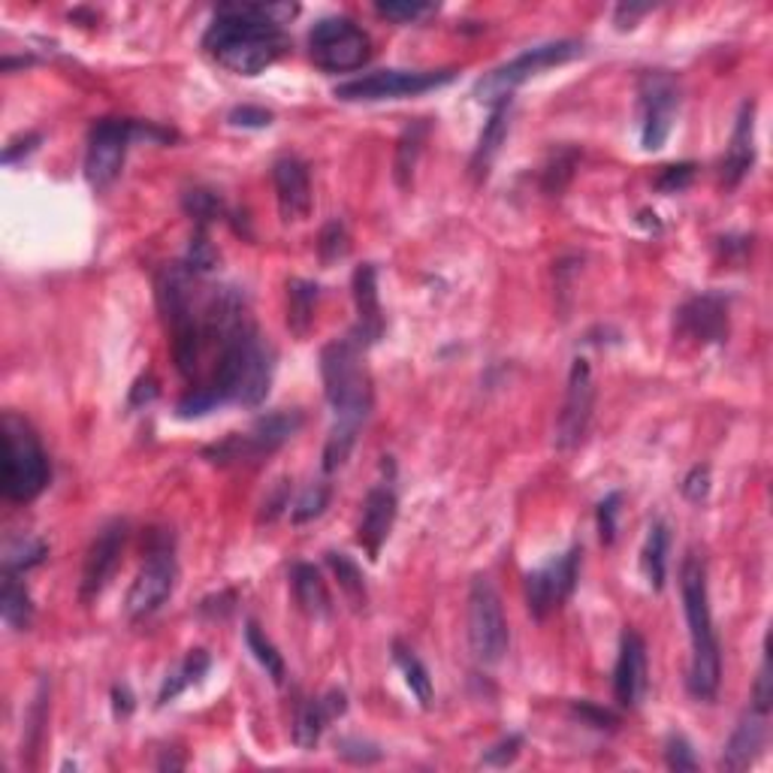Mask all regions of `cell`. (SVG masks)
I'll list each match as a JSON object with an SVG mask.
<instances>
[{
	"mask_svg": "<svg viewBox=\"0 0 773 773\" xmlns=\"http://www.w3.org/2000/svg\"><path fill=\"white\" fill-rule=\"evenodd\" d=\"M664 764L671 771L683 773V771H698V759H695V749L688 743L683 735H671L668 743H664Z\"/></svg>",
	"mask_w": 773,
	"mask_h": 773,
	"instance_id": "obj_44",
	"label": "cell"
},
{
	"mask_svg": "<svg viewBox=\"0 0 773 773\" xmlns=\"http://www.w3.org/2000/svg\"><path fill=\"white\" fill-rule=\"evenodd\" d=\"M354 302H357V326L350 338L369 348L384 336V312H381V296H378V269L372 264L357 266L354 272Z\"/></svg>",
	"mask_w": 773,
	"mask_h": 773,
	"instance_id": "obj_20",
	"label": "cell"
},
{
	"mask_svg": "<svg viewBox=\"0 0 773 773\" xmlns=\"http://www.w3.org/2000/svg\"><path fill=\"white\" fill-rule=\"evenodd\" d=\"M507 127H511V100L495 103L493 115H490V121L483 124L478 148H474V155H471V172H474L478 179L486 176V169L493 167L495 155L502 152V143H505Z\"/></svg>",
	"mask_w": 773,
	"mask_h": 773,
	"instance_id": "obj_25",
	"label": "cell"
},
{
	"mask_svg": "<svg viewBox=\"0 0 773 773\" xmlns=\"http://www.w3.org/2000/svg\"><path fill=\"white\" fill-rule=\"evenodd\" d=\"M133 139L167 143V139H172V133L160 131L155 124H143V121L131 119L94 121V127L88 131V148H85V179H88L91 188L103 191V188H109L112 181L119 179Z\"/></svg>",
	"mask_w": 773,
	"mask_h": 773,
	"instance_id": "obj_6",
	"label": "cell"
},
{
	"mask_svg": "<svg viewBox=\"0 0 773 773\" xmlns=\"http://www.w3.org/2000/svg\"><path fill=\"white\" fill-rule=\"evenodd\" d=\"M771 704H773V674H771V635H768V638H764V656H761L759 680H755V688H752V710L771 713Z\"/></svg>",
	"mask_w": 773,
	"mask_h": 773,
	"instance_id": "obj_43",
	"label": "cell"
},
{
	"mask_svg": "<svg viewBox=\"0 0 773 773\" xmlns=\"http://www.w3.org/2000/svg\"><path fill=\"white\" fill-rule=\"evenodd\" d=\"M647 688V643L638 631H623L619 638V656L614 668V695L623 710L638 707L640 695Z\"/></svg>",
	"mask_w": 773,
	"mask_h": 773,
	"instance_id": "obj_19",
	"label": "cell"
},
{
	"mask_svg": "<svg viewBox=\"0 0 773 773\" xmlns=\"http://www.w3.org/2000/svg\"><path fill=\"white\" fill-rule=\"evenodd\" d=\"M393 659H396L399 671L405 674V683L414 692V698L421 701V707H429L433 704V680H429V671L426 664L414 656V650H408L405 643H393Z\"/></svg>",
	"mask_w": 773,
	"mask_h": 773,
	"instance_id": "obj_32",
	"label": "cell"
},
{
	"mask_svg": "<svg viewBox=\"0 0 773 773\" xmlns=\"http://www.w3.org/2000/svg\"><path fill=\"white\" fill-rule=\"evenodd\" d=\"M453 76H457V70H378L360 76V79L341 82L336 88V97L338 100H350V103L417 97L453 82Z\"/></svg>",
	"mask_w": 773,
	"mask_h": 773,
	"instance_id": "obj_12",
	"label": "cell"
},
{
	"mask_svg": "<svg viewBox=\"0 0 773 773\" xmlns=\"http://www.w3.org/2000/svg\"><path fill=\"white\" fill-rule=\"evenodd\" d=\"M357 433H360V426H354V423H341V421L333 423V429H329V435H326V445H324L326 474H333V471L341 469V466L348 462L350 450H354V445H357Z\"/></svg>",
	"mask_w": 773,
	"mask_h": 773,
	"instance_id": "obj_36",
	"label": "cell"
},
{
	"mask_svg": "<svg viewBox=\"0 0 773 773\" xmlns=\"http://www.w3.org/2000/svg\"><path fill=\"white\" fill-rule=\"evenodd\" d=\"M692 179H695V164H674V167L662 169V176L656 179V188L662 193H680L686 191Z\"/></svg>",
	"mask_w": 773,
	"mask_h": 773,
	"instance_id": "obj_49",
	"label": "cell"
},
{
	"mask_svg": "<svg viewBox=\"0 0 773 773\" xmlns=\"http://www.w3.org/2000/svg\"><path fill=\"white\" fill-rule=\"evenodd\" d=\"M227 121L233 127H248V131H260V127H269L272 124V112L264 107H233L229 109Z\"/></svg>",
	"mask_w": 773,
	"mask_h": 773,
	"instance_id": "obj_51",
	"label": "cell"
},
{
	"mask_svg": "<svg viewBox=\"0 0 773 773\" xmlns=\"http://www.w3.org/2000/svg\"><path fill=\"white\" fill-rule=\"evenodd\" d=\"M592 408H595V381H592V366L586 357H578L571 362V372H568V390H565V405L556 423V447L568 453L586 438L590 429Z\"/></svg>",
	"mask_w": 773,
	"mask_h": 773,
	"instance_id": "obj_15",
	"label": "cell"
},
{
	"mask_svg": "<svg viewBox=\"0 0 773 773\" xmlns=\"http://www.w3.org/2000/svg\"><path fill=\"white\" fill-rule=\"evenodd\" d=\"M683 495H686L688 502H704L707 498V493H710V469L707 466H695V469L688 471L686 478H683Z\"/></svg>",
	"mask_w": 773,
	"mask_h": 773,
	"instance_id": "obj_52",
	"label": "cell"
},
{
	"mask_svg": "<svg viewBox=\"0 0 773 773\" xmlns=\"http://www.w3.org/2000/svg\"><path fill=\"white\" fill-rule=\"evenodd\" d=\"M619 505H623V495L619 493H607L598 502V535H602V544H610L616 541V514H619Z\"/></svg>",
	"mask_w": 773,
	"mask_h": 773,
	"instance_id": "obj_48",
	"label": "cell"
},
{
	"mask_svg": "<svg viewBox=\"0 0 773 773\" xmlns=\"http://www.w3.org/2000/svg\"><path fill=\"white\" fill-rule=\"evenodd\" d=\"M326 505H329V486L326 483H312L309 490H302L296 505L290 507V519L293 523H312V519L324 514Z\"/></svg>",
	"mask_w": 773,
	"mask_h": 773,
	"instance_id": "obj_40",
	"label": "cell"
},
{
	"mask_svg": "<svg viewBox=\"0 0 773 773\" xmlns=\"http://www.w3.org/2000/svg\"><path fill=\"white\" fill-rule=\"evenodd\" d=\"M674 326L698 345H722L728 338V302L719 293H698L676 309Z\"/></svg>",
	"mask_w": 773,
	"mask_h": 773,
	"instance_id": "obj_17",
	"label": "cell"
},
{
	"mask_svg": "<svg viewBox=\"0 0 773 773\" xmlns=\"http://www.w3.org/2000/svg\"><path fill=\"white\" fill-rule=\"evenodd\" d=\"M48 556L46 541L40 538H31V535H19V538H10L7 547H3V571L10 574H24L36 568L43 559Z\"/></svg>",
	"mask_w": 773,
	"mask_h": 773,
	"instance_id": "obj_33",
	"label": "cell"
},
{
	"mask_svg": "<svg viewBox=\"0 0 773 773\" xmlns=\"http://www.w3.org/2000/svg\"><path fill=\"white\" fill-rule=\"evenodd\" d=\"M309 52H312L314 67H321L324 72H350L360 70L369 60L372 40L360 24L345 15H326L309 34Z\"/></svg>",
	"mask_w": 773,
	"mask_h": 773,
	"instance_id": "obj_9",
	"label": "cell"
},
{
	"mask_svg": "<svg viewBox=\"0 0 773 773\" xmlns=\"http://www.w3.org/2000/svg\"><path fill=\"white\" fill-rule=\"evenodd\" d=\"M426 136H429V124L426 121H414L399 136L396 157H393V176H396L399 188H411V179H414V169H417V160H421Z\"/></svg>",
	"mask_w": 773,
	"mask_h": 773,
	"instance_id": "obj_29",
	"label": "cell"
},
{
	"mask_svg": "<svg viewBox=\"0 0 773 773\" xmlns=\"http://www.w3.org/2000/svg\"><path fill=\"white\" fill-rule=\"evenodd\" d=\"M176 556H172V544L167 535H152V547L145 553V562L139 568V574L133 580L131 592H127V616L131 619H148L164 607L172 590H176Z\"/></svg>",
	"mask_w": 773,
	"mask_h": 773,
	"instance_id": "obj_11",
	"label": "cell"
},
{
	"mask_svg": "<svg viewBox=\"0 0 773 773\" xmlns=\"http://www.w3.org/2000/svg\"><path fill=\"white\" fill-rule=\"evenodd\" d=\"M0 614L3 623L15 631H27L34 623V602H31V592L24 586L19 574L3 571V586H0Z\"/></svg>",
	"mask_w": 773,
	"mask_h": 773,
	"instance_id": "obj_28",
	"label": "cell"
},
{
	"mask_svg": "<svg viewBox=\"0 0 773 773\" xmlns=\"http://www.w3.org/2000/svg\"><path fill=\"white\" fill-rule=\"evenodd\" d=\"M393 519H396V493L393 486L378 483L369 490L366 502H362V517H360V531L357 538L366 547V553L378 559L381 547H384L386 535L393 529Z\"/></svg>",
	"mask_w": 773,
	"mask_h": 773,
	"instance_id": "obj_21",
	"label": "cell"
},
{
	"mask_svg": "<svg viewBox=\"0 0 773 773\" xmlns=\"http://www.w3.org/2000/svg\"><path fill=\"white\" fill-rule=\"evenodd\" d=\"M647 10H650V7H635V3H623V7L616 10V27H619V31H626V27H631V22H635L638 15H643Z\"/></svg>",
	"mask_w": 773,
	"mask_h": 773,
	"instance_id": "obj_57",
	"label": "cell"
},
{
	"mask_svg": "<svg viewBox=\"0 0 773 773\" xmlns=\"http://www.w3.org/2000/svg\"><path fill=\"white\" fill-rule=\"evenodd\" d=\"M302 414L300 411H276L266 414L254 423L248 433H233L217 445H209L203 450V457L215 466H248V462H260L269 453H276L278 447L288 445L293 435L300 433Z\"/></svg>",
	"mask_w": 773,
	"mask_h": 773,
	"instance_id": "obj_7",
	"label": "cell"
},
{
	"mask_svg": "<svg viewBox=\"0 0 773 773\" xmlns=\"http://www.w3.org/2000/svg\"><path fill=\"white\" fill-rule=\"evenodd\" d=\"M680 592H683V610H686L688 638H692V664H688L686 686L698 701H713L719 692V680H722V656H719V640L713 631L707 568H704L701 556H686V562L680 568Z\"/></svg>",
	"mask_w": 773,
	"mask_h": 773,
	"instance_id": "obj_3",
	"label": "cell"
},
{
	"mask_svg": "<svg viewBox=\"0 0 773 773\" xmlns=\"http://www.w3.org/2000/svg\"><path fill=\"white\" fill-rule=\"evenodd\" d=\"M326 562H329L333 574L338 578V590L345 592V598H348L357 610L366 607V580H362L360 565H357L350 556L336 553V550H333V553H326Z\"/></svg>",
	"mask_w": 773,
	"mask_h": 773,
	"instance_id": "obj_35",
	"label": "cell"
},
{
	"mask_svg": "<svg viewBox=\"0 0 773 773\" xmlns=\"http://www.w3.org/2000/svg\"><path fill=\"white\" fill-rule=\"evenodd\" d=\"M583 46L578 40H550V43H538L529 46L526 52H519L517 58H511L502 67H495L493 72H486L481 82L474 85V97L481 103H505L511 100V91L531 79L535 72L547 70V67H559L568 64L571 58H578Z\"/></svg>",
	"mask_w": 773,
	"mask_h": 773,
	"instance_id": "obj_8",
	"label": "cell"
},
{
	"mask_svg": "<svg viewBox=\"0 0 773 773\" xmlns=\"http://www.w3.org/2000/svg\"><path fill=\"white\" fill-rule=\"evenodd\" d=\"M124 544H127V523L124 519H112L97 531V538L88 547V556H85L82 583H79L82 602H94L97 595L107 590V583L112 580L121 562Z\"/></svg>",
	"mask_w": 773,
	"mask_h": 773,
	"instance_id": "obj_16",
	"label": "cell"
},
{
	"mask_svg": "<svg viewBox=\"0 0 773 773\" xmlns=\"http://www.w3.org/2000/svg\"><path fill=\"white\" fill-rule=\"evenodd\" d=\"M571 713L578 716L580 722L592 725V728H616V725H619L616 713H610L607 707H598V704H592V701H574V704H571Z\"/></svg>",
	"mask_w": 773,
	"mask_h": 773,
	"instance_id": "obj_50",
	"label": "cell"
},
{
	"mask_svg": "<svg viewBox=\"0 0 773 773\" xmlns=\"http://www.w3.org/2000/svg\"><path fill=\"white\" fill-rule=\"evenodd\" d=\"M321 288L305 278H290L288 281V326L296 338H305L312 333L314 309H317Z\"/></svg>",
	"mask_w": 773,
	"mask_h": 773,
	"instance_id": "obj_27",
	"label": "cell"
},
{
	"mask_svg": "<svg viewBox=\"0 0 773 773\" xmlns=\"http://www.w3.org/2000/svg\"><path fill=\"white\" fill-rule=\"evenodd\" d=\"M0 435H3V481H0L3 498L15 505L34 502L48 483V457L40 445V435L15 411L3 414Z\"/></svg>",
	"mask_w": 773,
	"mask_h": 773,
	"instance_id": "obj_5",
	"label": "cell"
},
{
	"mask_svg": "<svg viewBox=\"0 0 773 773\" xmlns=\"http://www.w3.org/2000/svg\"><path fill=\"white\" fill-rule=\"evenodd\" d=\"M203 48L224 70L257 76L288 52V36L276 24L248 15L245 3H224L205 31Z\"/></svg>",
	"mask_w": 773,
	"mask_h": 773,
	"instance_id": "obj_2",
	"label": "cell"
},
{
	"mask_svg": "<svg viewBox=\"0 0 773 773\" xmlns=\"http://www.w3.org/2000/svg\"><path fill=\"white\" fill-rule=\"evenodd\" d=\"M184 266L191 269L193 276L212 272V269L217 266V251H215V245L209 242V233H205V227L193 229L191 245H188V254H184Z\"/></svg>",
	"mask_w": 773,
	"mask_h": 773,
	"instance_id": "obj_39",
	"label": "cell"
},
{
	"mask_svg": "<svg viewBox=\"0 0 773 773\" xmlns=\"http://www.w3.org/2000/svg\"><path fill=\"white\" fill-rule=\"evenodd\" d=\"M209 664H212V659H209V652L205 650H191L188 656H184V662L179 664V668H172L167 676H164V686H160V692H157V704L164 707V704H169V701H176L184 692L188 686H193V683H200L205 676V671H209Z\"/></svg>",
	"mask_w": 773,
	"mask_h": 773,
	"instance_id": "obj_30",
	"label": "cell"
},
{
	"mask_svg": "<svg viewBox=\"0 0 773 773\" xmlns=\"http://www.w3.org/2000/svg\"><path fill=\"white\" fill-rule=\"evenodd\" d=\"M43 722H46V683L40 686L36 692L34 704L27 710V719H24V740H22V752H36V743H40V735H43Z\"/></svg>",
	"mask_w": 773,
	"mask_h": 773,
	"instance_id": "obj_45",
	"label": "cell"
},
{
	"mask_svg": "<svg viewBox=\"0 0 773 773\" xmlns=\"http://www.w3.org/2000/svg\"><path fill=\"white\" fill-rule=\"evenodd\" d=\"M317 251H321V260H324V264H336V260H341V257L350 251L348 229H345V224H341L338 217L336 221H329L324 227L321 242H317Z\"/></svg>",
	"mask_w": 773,
	"mask_h": 773,
	"instance_id": "obj_42",
	"label": "cell"
},
{
	"mask_svg": "<svg viewBox=\"0 0 773 773\" xmlns=\"http://www.w3.org/2000/svg\"><path fill=\"white\" fill-rule=\"evenodd\" d=\"M378 15H384L390 22L408 24V22H421L426 15H433L435 3H421V0H378L374 3Z\"/></svg>",
	"mask_w": 773,
	"mask_h": 773,
	"instance_id": "obj_41",
	"label": "cell"
},
{
	"mask_svg": "<svg viewBox=\"0 0 773 773\" xmlns=\"http://www.w3.org/2000/svg\"><path fill=\"white\" fill-rule=\"evenodd\" d=\"M345 710H348V698L338 688L326 692L324 698L302 701L296 707V719H293V743L300 749H314L321 743L326 725L338 719Z\"/></svg>",
	"mask_w": 773,
	"mask_h": 773,
	"instance_id": "obj_22",
	"label": "cell"
},
{
	"mask_svg": "<svg viewBox=\"0 0 773 773\" xmlns=\"http://www.w3.org/2000/svg\"><path fill=\"white\" fill-rule=\"evenodd\" d=\"M321 378L336 421L362 426L372 411V381L362 366V348L354 338H336L321 350Z\"/></svg>",
	"mask_w": 773,
	"mask_h": 773,
	"instance_id": "obj_4",
	"label": "cell"
},
{
	"mask_svg": "<svg viewBox=\"0 0 773 773\" xmlns=\"http://www.w3.org/2000/svg\"><path fill=\"white\" fill-rule=\"evenodd\" d=\"M580 556H583V550L571 547L568 553L556 556L547 565L535 568L529 578H526V604H529V614L535 619H547L574 592Z\"/></svg>",
	"mask_w": 773,
	"mask_h": 773,
	"instance_id": "obj_14",
	"label": "cell"
},
{
	"mask_svg": "<svg viewBox=\"0 0 773 773\" xmlns=\"http://www.w3.org/2000/svg\"><path fill=\"white\" fill-rule=\"evenodd\" d=\"M511 631L498 592L490 578H474L469 590V647L481 664H498L505 659Z\"/></svg>",
	"mask_w": 773,
	"mask_h": 773,
	"instance_id": "obj_10",
	"label": "cell"
},
{
	"mask_svg": "<svg viewBox=\"0 0 773 773\" xmlns=\"http://www.w3.org/2000/svg\"><path fill=\"white\" fill-rule=\"evenodd\" d=\"M768 743V713L747 710L722 749V771H747Z\"/></svg>",
	"mask_w": 773,
	"mask_h": 773,
	"instance_id": "obj_23",
	"label": "cell"
},
{
	"mask_svg": "<svg viewBox=\"0 0 773 773\" xmlns=\"http://www.w3.org/2000/svg\"><path fill=\"white\" fill-rule=\"evenodd\" d=\"M638 109H640V145L647 152H659L680 109V85L668 70H647L638 79Z\"/></svg>",
	"mask_w": 773,
	"mask_h": 773,
	"instance_id": "obj_13",
	"label": "cell"
},
{
	"mask_svg": "<svg viewBox=\"0 0 773 773\" xmlns=\"http://www.w3.org/2000/svg\"><path fill=\"white\" fill-rule=\"evenodd\" d=\"M184 212L193 217L197 227H209V221L227 215L224 200L215 191H205V188H193L184 193Z\"/></svg>",
	"mask_w": 773,
	"mask_h": 773,
	"instance_id": "obj_38",
	"label": "cell"
},
{
	"mask_svg": "<svg viewBox=\"0 0 773 773\" xmlns=\"http://www.w3.org/2000/svg\"><path fill=\"white\" fill-rule=\"evenodd\" d=\"M643 574L650 580V586L656 592L664 586V574H668V529L662 519H652L650 531H647V544H643Z\"/></svg>",
	"mask_w": 773,
	"mask_h": 773,
	"instance_id": "obj_31",
	"label": "cell"
},
{
	"mask_svg": "<svg viewBox=\"0 0 773 773\" xmlns=\"http://www.w3.org/2000/svg\"><path fill=\"white\" fill-rule=\"evenodd\" d=\"M519 749H523V735H507L483 752L481 764L483 768H507L519 755Z\"/></svg>",
	"mask_w": 773,
	"mask_h": 773,
	"instance_id": "obj_47",
	"label": "cell"
},
{
	"mask_svg": "<svg viewBox=\"0 0 773 773\" xmlns=\"http://www.w3.org/2000/svg\"><path fill=\"white\" fill-rule=\"evenodd\" d=\"M290 583H293V595H296V604L302 610L314 619L329 614V592H326V583L321 580V571L309 562H296L290 568Z\"/></svg>",
	"mask_w": 773,
	"mask_h": 773,
	"instance_id": "obj_26",
	"label": "cell"
},
{
	"mask_svg": "<svg viewBox=\"0 0 773 773\" xmlns=\"http://www.w3.org/2000/svg\"><path fill=\"white\" fill-rule=\"evenodd\" d=\"M752 164H755V100H747L737 112L731 145H728V155L722 160L725 188H737L740 181L747 179Z\"/></svg>",
	"mask_w": 773,
	"mask_h": 773,
	"instance_id": "obj_24",
	"label": "cell"
},
{
	"mask_svg": "<svg viewBox=\"0 0 773 773\" xmlns=\"http://www.w3.org/2000/svg\"><path fill=\"white\" fill-rule=\"evenodd\" d=\"M112 707H115V716H131L133 713V695L127 686H115L112 688Z\"/></svg>",
	"mask_w": 773,
	"mask_h": 773,
	"instance_id": "obj_56",
	"label": "cell"
},
{
	"mask_svg": "<svg viewBox=\"0 0 773 773\" xmlns=\"http://www.w3.org/2000/svg\"><path fill=\"white\" fill-rule=\"evenodd\" d=\"M157 396V384L152 374H145V378H139L136 384H133L131 390V408H136V405H143V402H152V399Z\"/></svg>",
	"mask_w": 773,
	"mask_h": 773,
	"instance_id": "obj_55",
	"label": "cell"
},
{
	"mask_svg": "<svg viewBox=\"0 0 773 773\" xmlns=\"http://www.w3.org/2000/svg\"><path fill=\"white\" fill-rule=\"evenodd\" d=\"M40 143H43V136H40V133H24V136H19V139H12V143L3 148V164H15L19 155H31Z\"/></svg>",
	"mask_w": 773,
	"mask_h": 773,
	"instance_id": "obj_53",
	"label": "cell"
},
{
	"mask_svg": "<svg viewBox=\"0 0 773 773\" xmlns=\"http://www.w3.org/2000/svg\"><path fill=\"white\" fill-rule=\"evenodd\" d=\"M284 507H288V481H278L276 490L266 495L264 519H276Z\"/></svg>",
	"mask_w": 773,
	"mask_h": 773,
	"instance_id": "obj_54",
	"label": "cell"
},
{
	"mask_svg": "<svg viewBox=\"0 0 773 773\" xmlns=\"http://www.w3.org/2000/svg\"><path fill=\"white\" fill-rule=\"evenodd\" d=\"M245 640H248V650L254 652V659L260 662L266 676H269L276 686H281V683H284V676H288V668H284L281 652L276 650V643L266 638L257 623H248V626H245Z\"/></svg>",
	"mask_w": 773,
	"mask_h": 773,
	"instance_id": "obj_34",
	"label": "cell"
},
{
	"mask_svg": "<svg viewBox=\"0 0 773 773\" xmlns=\"http://www.w3.org/2000/svg\"><path fill=\"white\" fill-rule=\"evenodd\" d=\"M276 354L248 317L217 345V366L205 384L193 386L179 402V417H203L227 402L254 408L272 384Z\"/></svg>",
	"mask_w": 773,
	"mask_h": 773,
	"instance_id": "obj_1",
	"label": "cell"
},
{
	"mask_svg": "<svg viewBox=\"0 0 773 773\" xmlns=\"http://www.w3.org/2000/svg\"><path fill=\"white\" fill-rule=\"evenodd\" d=\"M336 752L345 761H350V764H374V761H381V749L369 743V740H360V737H338Z\"/></svg>",
	"mask_w": 773,
	"mask_h": 773,
	"instance_id": "obj_46",
	"label": "cell"
},
{
	"mask_svg": "<svg viewBox=\"0 0 773 773\" xmlns=\"http://www.w3.org/2000/svg\"><path fill=\"white\" fill-rule=\"evenodd\" d=\"M272 181H276L278 212L281 221H302L312 212V176L300 157L284 155L272 164Z\"/></svg>",
	"mask_w": 773,
	"mask_h": 773,
	"instance_id": "obj_18",
	"label": "cell"
},
{
	"mask_svg": "<svg viewBox=\"0 0 773 773\" xmlns=\"http://www.w3.org/2000/svg\"><path fill=\"white\" fill-rule=\"evenodd\" d=\"M578 148H556L553 155H550V160H547V167H544V191L547 193H562L565 191V184L571 181V176H574V167H578Z\"/></svg>",
	"mask_w": 773,
	"mask_h": 773,
	"instance_id": "obj_37",
	"label": "cell"
}]
</instances>
